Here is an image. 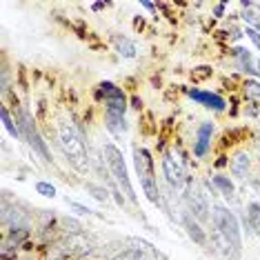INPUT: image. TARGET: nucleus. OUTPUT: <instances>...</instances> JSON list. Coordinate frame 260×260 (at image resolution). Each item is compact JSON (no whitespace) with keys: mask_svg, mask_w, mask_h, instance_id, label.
<instances>
[{"mask_svg":"<svg viewBox=\"0 0 260 260\" xmlns=\"http://www.w3.org/2000/svg\"><path fill=\"white\" fill-rule=\"evenodd\" d=\"M249 167H251V158L247 151L234 153V158L229 160V171H232V176H236V178H245L249 174Z\"/></svg>","mask_w":260,"mask_h":260,"instance_id":"11","label":"nucleus"},{"mask_svg":"<svg viewBox=\"0 0 260 260\" xmlns=\"http://www.w3.org/2000/svg\"><path fill=\"white\" fill-rule=\"evenodd\" d=\"M134 162L136 171H138L140 187H143L145 196L149 198V203L158 205L160 203V191H158V180H156V171H153V158L145 147H136L134 149Z\"/></svg>","mask_w":260,"mask_h":260,"instance_id":"3","label":"nucleus"},{"mask_svg":"<svg viewBox=\"0 0 260 260\" xmlns=\"http://www.w3.org/2000/svg\"><path fill=\"white\" fill-rule=\"evenodd\" d=\"M58 140H60L62 153L67 156L69 165L85 174L89 169V153H87L85 132L72 120H60V125H58Z\"/></svg>","mask_w":260,"mask_h":260,"instance_id":"1","label":"nucleus"},{"mask_svg":"<svg viewBox=\"0 0 260 260\" xmlns=\"http://www.w3.org/2000/svg\"><path fill=\"white\" fill-rule=\"evenodd\" d=\"M105 107H107V114L125 116V111H127V100H109V103H105Z\"/></svg>","mask_w":260,"mask_h":260,"instance_id":"20","label":"nucleus"},{"mask_svg":"<svg viewBox=\"0 0 260 260\" xmlns=\"http://www.w3.org/2000/svg\"><path fill=\"white\" fill-rule=\"evenodd\" d=\"M98 96L105 98V103H109V100H127L125 91L120 89V87H116L114 82H100L98 87Z\"/></svg>","mask_w":260,"mask_h":260,"instance_id":"14","label":"nucleus"},{"mask_svg":"<svg viewBox=\"0 0 260 260\" xmlns=\"http://www.w3.org/2000/svg\"><path fill=\"white\" fill-rule=\"evenodd\" d=\"M143 7L149 9V11H156V5H153V3H143Z\"/></svg>","mask_w":260,"mask_h":260,"instance_id":"31","label":"nucleus"},{"mask_svg":"<svg viewBox=\"0 0 260 260\" xmlns=\"http://www.w3.org/2000/svg\"><path fill=\"white\" fill-rule=\"evenodd\" d=\"M85 191L89 193L91 198H96L98 203H107V200H109V196H111L107 187L98 185V182H91V180H89V182H85Z\"/></svg>","mask_w":260,"mask_h":260,"instance_id":"17","label":"nucleus"},{"mask_svg":"<svg viewBox=\"0 0 260 260\" xmlns=\"http://www.w3.org/2000/svg\"><path fill=\"white\" fill-rule=\"evenodd\" d=\"M185 200H187V207H189V214L196 218L198 222H205L211 218V207H209V200H207V193L203 191V187L198 182H187V189H185Z\"/></svg>","mask_w":260,"mask_h":260,"instance_id":"5","label":"nucleus"},{"mask_svg":"<svg viewBox=\"0 0 260 260\" xmlns=\"http://www.w3.org/2000/svg\"><path fill=\"white\" fill-rule=\"evenodd\" d=\"M232 56L236 58V64H238L240 72L258 76V74H256V67H253V58H251V54H249L247 49H242V47H234V49H232Z\"/></svg>","mask_w":260,"mask_h":260,"instance_id":"12","label":"nucleus"},{"mask_svg":"<svg viewBox=\"0 0 260 260\" xmlns=\"http://www.w3.org/2000/svg\"><path fill=\"white\" fill-rule=\"evenodd\" d=\"M105 125H107V129L111 134L120 136L127 132V120L125 116H116V114H105Z\"/></svg>","mask_w":260,"mask_h":260,"instance_id":"16","label":"nucleus"},{"mask_svg":"<svg viewBox=\"0 0 260 260\" xmlns=\"http://www.w3.org/2000/svg\"><path fill=\"white\" fill-rule=\"evenodd\" d=\"M214 14H216V18H220V16L224 14V3H220V5H216V9H214Z\"/></svg>","mask_w":260,"mask_h":260,"instance_id":"28","label":"nucleus"},{"mask_svg":"<svg viewBox=\"0 0 260 260\" xmlns=\"http://www.w3.org/2000/svg\"><path fill=\"white\" fill-rule=\"evenodd\" d=\"M211 134H214V122H203L196 132V145H193V156L203 158L209 151V143H211Z\"/></svg>","mask_w":260,"mask_h":260,"instance_id":"10","label":"nucleus"},{"mask_svg":"<svg viewBox=\"0 0 260 260\" xmlns=\"http://www.w3.org/2000/svg\"><path fill=\"white\" fill-rule=\"evenodd\" d=\"M247 220L253 229H260V203H256V200L247 205Z\"/></svg>","mask_w":260,"mask_h":260,"instance_id":"19","label":"nucleus"},{"mask_svg":"<svg viewBox=\"0 0 260 260\" xmlns=\"http://www.w3.org/2000/svg\"><path fill=\"white\" fill-rule=\"evenodd\" d=\"M211 222L220 234H224L236 249H242V229L240 220L234 211H229L224 205H214L211 207Z\"/></svg>","mask_w":260,"mask_h":260,"instance_id":"4","label":"nucleus"},{"mask_svg":"<svg viewBox=\"0 0 260 260\" xmlns=\"http://www.w3.org/2000/svg\"><path fill=\"white\" fill-rule=\"evenodd\" d=\"M132 107H134V109H140V107H143V100H140L138 96H134V98H132Z\"/></svg>","mask_w":260,"mask_h":260,"instance_id":"29","label":"nucleus"},{"mask_svg":"<svg viewBox=\"0 0 260 260\" xmlns=\"http://www.w3.org/2000/svg\"><path fill=\"white\" fill-rule=\"evenodd\" d=\"M60 222H62V227H64V232H67V234H72V236H80V232H82V224H80L78 220H74V218L64 216Z\"/></svg>","mask_w":260,"mask_h":260,"instance_id":"21","label":"nucleus"},{"mask_svg":"<svg viewBox=\"0 0 260 260\" xmlns=\"http://www.w3.org/2000/svg\"><path fill=\"white\" fill-rule=\"evenodd\" d=\"M198 69H200V72L193 74L196 78H205V76H209V74H211V69H209V67H198Z\"/></svg>","mask_w":260,"mask_h":260,"instance_id":"27","label":"nucleus"},{"mask_svg":"<svg viewBox=\"0 0 260 260\" xmlns=\"http://www.w3.org/2000/svg\"><path fill=\"white\" fill-rule=\"evenodd\" d=\"M187 96L191 100H196L198 105H203L207 109H214V111H222L224 109V100L218 96V93H211V91H203V89H187Z\"/></svg>","mask_w":260,"mask_h":260,"instance_id":"9","label":"nucleus"},{"mask_svg":"<svg viewBox=\"0 0 260 260\" xmlns=\"http://www.w3.org/2000/svg\"><path fill=\"white\" fill-rule=\"evenodd\" d=\"M0 116H3V127L9 132V136H14V138H18V140H25V136H22L20 127H18V125H14V118H11V114H9V109H7V107L0 109Z\"/></svg>","mask_w":260,"mask_h":260,"instance_id":"18","label":"nucleus"},{"mask_svg":"<svg viewBox=\"0 0 260 260\" xmlns=\"http://www.w3.org/2000/svg\"><path fill=\"white\" fill-rule=\"evenodd\" d=\"M182 227H185L187 236L191 238L193 242H196L198 247H207V242H209V236H207V232L203 229V224H200L196 218H193L189 211H185L182 214Z\"/></svg>","mask_w":260,"mask_h":260,"instance_id":"8","label":"nucleus"},{"mask_svg":"<svg viewBox=\"0 0 260 260\" xmlns=\"http://www.w3.org/2000/svg\"><path fill=\"white\" fill-rule=\"evenodd\" d=\"M253 9H258V11H260V3H253Z\"/></svg>","mask_w":260,"mask_h":260,"instance_id":"34","label":"nucleus"},{"mask_svg":"<svg viewBox=\"0 0 260 260\" xmlns=\"http://www.w3.org/2000/svg\"><path fill=\"white\" fill-rule=\"evenodd\" d=\"M162 174H165V178H167L169 185L176 187V189H180V187L187 182L185 167H182V162H180L171 151H167V153L162 156Z\"/></svg>","mask_w":260,"mask_h":260,"instance_id":"6","label":"nucleus"},{"mask_svg":"<svg viewBox=\"0 0 260 260\" xmlns=\"http://www.w3.org/2000/svg\"><path fill=\"white\" fill-rule=\"evenodd\" d=\"M211 182H214V187L218 189V191L222 193V196H227V198H234V193H236V187H234V182L229 176H222V174H216V176H211Z\"/></svg>","mask_w":260,"mask_h":260,"instance_id":"15","label":"nucleus"},{"mask_svg":"<svg viewBox=\"0 0 260 260\" xmlns=\"http://www.w3.org/2000/svg\"><path fill=\"white\" fill-rule=\"evenodd\" d=\"M256 74L260 76V60H258V64H256Z\"/></svg>","mask_w":260,"mask_h":260,"instance_id":"33","label":"nucleus"},{"mask_svg":"<svg viewBox=\"0 0 260 260\" xmlns=\"http://www.w3.org/2000/svg\"><path fill=\"white\" fill-rule=\"evenodd\" d=\"M245 91L249 98H258L260 100V82L258 80H247L245 82Z\"/></svg>","mask_w":260,"mask_h":260,"instance_id":"24","label":"nucleus"},{"mask_svg":"<svg viewBox=\"0 0 260 260\" xmlns=\"http://www.w3.org/2000/svg\"><path fill=\"white\" fill-rule=\"evenodd\" d=\"M209 245L214 247V251H216V253H220V256H222V258H227V260H238V258H240V249H236V247L232 245V240H229L224 234L218 232L216 227L211 229Z\"/></svg>","mask_w":260,"mask_h":260,"instance_id":"7","label":"nucleus"},{"mask_svg":"<svg viewBox=\"0 0 260 260\" xmlns=\"http://www.w3.org/2000/svg\"><path fill=\"white\" fill-rule=\"evenodd\" d=\"M251 29H256V31H260V18H258V22H256V25H253Z\"/></svg>","mask_w":260,"mask_h":260,"instance_id":"32","label":"nucleus"},{"mask_svg":"<svg viewBox=\"0 0 260 260\" xmlns=\"http://www.w3.org/2000/svg\"><path fill=\"white\" fill-rule=\"evenodd\" d=\"M111 45H114V49L118 51V56H122V58H134L136 56V45L127 36L114 34V36H111Z\"/></svg>","mask_w":260,"mask_h":260,"instance_id":"13","label":"nucleus"},{"mask_svg":"<svg viewBox=\"0 0 260 260\" xmlns=\"http://www.w3.org/2000/svg\"><path fill=\"white\" fill-rule=\"evenodd\" d=\"M240 18L245 20L249 27H253V25H256V22H258L260 16L256 14V11H251V9H245V11H242V14H240Z\"/></svg>","mask_w":260,"mask_h":260,"instance_id":"25","label":"nucleus"},{"mask_svg":"<svg viewBox=\"0 0 260 260\" xmlns=\"http://www.w3.org/2000/svg\"><path fill=\"white\" fill-rule=\"evenodd\" d=\"M247 36H249V40H251V43L253 45H256L258 47V49H260V31H256V29H251V27H247Z\"/></svg>","mask_w":260,"mask_h":260,"instance_id":"26","label":"nucleus"},{"mask_svg":"<svg viewBox=\"0 0 260 260\" xmlns=\"http://www.w3.org/2000/svg\"><path fill=\"white\" fill-rule=\"evenodd\" d=\"M91 9H93V11H100V9H105V5H103V3H93Z\"/></svg>","mask_w":260,"mask_h":260,"instance_id":"30","label":"nucleus"},{"mask_svg":"<svg viewBox=\"0 0 260 260\" xmlns=\"http://www.w3.org/2000/svg\"><path fill=\"white\" fill-rule=\"evenodd\" d=\"M103 158H105V165H107L109 174L114 176V180L118 182V187L125 191V198L129 203L136 205V191L132 187V180H129V171H127V165H125V158H122V151L118 149L114 143H105L103 145Z\"/></svg>","mask_w":260,"mask_h":260,"instance_id":"2","label":"nucleus"},{"mask_svg":"<svg viewBox=\"0 0 260 260\" xmlns=\"http://www.w3.org/2000/svg\"><path fill=\"white\" fill-rule=\"evenodd\" d=\"M67 205H69V209L76 211L78 216H93V211L89 209V207H85V205L76 203V200H69V198H67Z\"/></svg>","mask_w":260,"mask_h":260,"instance_id":"23","label":"nucleus"},{"mask_svg":"<svg viewBox=\"0 0 260 260\" xmlns=\"http://www.w3.org/2000/svg\"><path fill=\"white\" fill-rule=\"evenodd\" d=\"M36 191L40 193V196H45V198H54L56 196V187L51 185V182H45V180L36 182Z\"/></svg>","mask_w":260,"mask_h":260,"instance_id":"22","label":"nucleus"}]
</instances>
